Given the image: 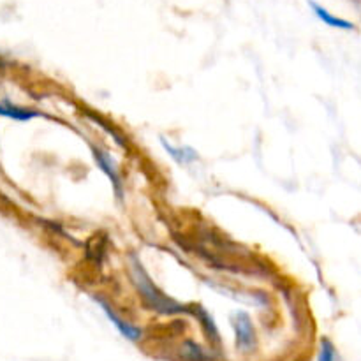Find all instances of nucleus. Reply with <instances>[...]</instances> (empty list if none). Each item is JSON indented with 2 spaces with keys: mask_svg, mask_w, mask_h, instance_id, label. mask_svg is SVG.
Wrapping results in <instances>:
<instances>
[{
  "mask_svg": "<svg viewBox=\"0 0 361 361\" xmlns=\"http://www.w3.org/2000/svg\"><path fill=\"white\" fill-rule=\"evenodd\" d=\"M94 157H95V161H97L99 168H101L102 171H104L106 175H108L109 178H111L113 182L116 183V189H118V176H116V171H115V168H113V162H111V159H109L108 155L104 154V152H102V150H99V148H94Z\"/></svg>",
  "mask_w": 361,
  "mask_h": 361,
  "instance_id": "39448f33",
  "label": "nucleus"
},
{
  "mask_svg": "<svg viewBox=\"0 0 361 361\" xmlns=\"http://www.w3.org/2000/svg\"><path fill=\"white\" fill-rule=\"evenodd\" d=\"M235 331H236V342H238L240 349H242V351H250V349L254 348L256 337H254V328H252V323H250V317L247 316V314L243 312L236 314Z\"/></svg>",
  "mask_w": 361,
  "mask_h": 361,
  "instance_id": "f03ea898",
  "label": "nucleus"
},
{
  "mask_svg": "<svg viewBox=\"0 0 361 361\" xmlns=\"http://www.w3.org/2000/svg\"><path fill=\"white\" fill-rule=\"evenodd\" d=\"M317 361H337V351H335L334 344H331L328 338H324V341L321 342L319 360Z\"/></svg>",
  "mask_w": 361,
  "mask_h": 361,
  "instance_id": "0eeeda50",
  "label": "nucleus"
},
{
  "mask_svg": "<svg viewBox=\"0 0 361 361\" xmlns=\"http://www.w3.org/2000/svg\"><path fill=\"white\" fill-rule=\"evenodd\" d=\"M0 115L11 116V118H16V120H28L32 118V116H35V113L25 111V109H20L16 108V106H11V104H0Z\"/></svg>",
  "mask_w": 361,
  "mask_h": 361,
  "instance_id": "423d86ee",
  "label": "nucleus"
},
{
  "mask_svg": "<svg viewBox=\"0 0 361 361\" xmlns=\"http://www.w3.org/2000/svg\"><path fill=\"white\" fill-rule=\"evenodd\" d=\"M101 305H102V309H104V312H106V316H108V319L111 321V323L115 324L116 328H118V331L123 335V337L129 338V341H133V342H136L137 338L141 337V330H140V328H136V326H133V324L126 323V321H123L122 317L116 316V314L113 312V310L109 309V307L106 305V303L101 302Z\"/></svg>",
  "mask_w": 361,
  "mask_h": 361,
  "instance_id": "7ed1b4c3",
  "label": "nucleus"
},
{
  "mask_svg": "<svg viewBox=\"0 0 361 361\" xmlns=\"http://www.w3.org/2000/svg\"><path fill=\"white\" fill-rule=\"evenodd\" d=\"M309 4H310V7L314 9V13H316V16L319 18L323 23L330 25V27H334V28H342V30H353V28H355V25H353L351 21L342 20V18H338V16H334L330 11H326L323 6H319V4L314 2V0H310Z\"/></svg>",
  "mask_w": 361,
  "mask_h": 361,
  "instance_id": "20e7f679",
  "label": "nucleus"
},
{
  "mask_svg": "<svg viewBox=\"0 0 361 361\" xmlns=\"http://www.w3.org/2000/svg\"><path fill=\"white\" fill-rule=\"evenodd\" d=\"M134 281H136L137 289H140L141 295H143L145 302H147L152 309L159 310V312H162V314L182 312V307L176 305V303H173L171 300H168L166 296H162L161 293H159L157 289L150 284V281L145 277V274L141 270H137L136 274H134Z\"/></svg>",
  "mask_w": 361,
  "mask_h": 361,
  "instance_id": "f257e3e1",
  "label": "nucleus"
}]
</instances>
